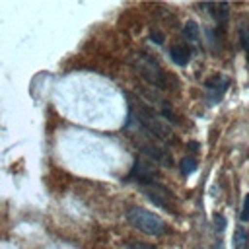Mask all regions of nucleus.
<instances>
[{"label": "nucleus", "mask_w": 249, "mask_h": 249, "mask_svg": "<svg viewBox=\"0 0 249 249\" xmlns=\"http://www.w3.org/2000/svg\"><path fill=\"white\" fill-rule=\"evenodd\" d=\"M130 117L136 119V123L148 136L161 140V142H173L175 136H173V130L167 124V121L160 119L152 109L144 107L142 103H136L134 99H130Z\"/></svg>", "instance_id": "1"}, {"label": "nucleus", "mask_w": 249, "mask_h": 249, "mask_svg": "<svg viewBox=\"0 0 249 249\" xmlns=\"http://www.w3.org/2000/svg\"><path fill=\"white\" fill-rule=\"evenodd\" d=\"M126 220L132 228L148 233V235H163L167 231V224L154 212L140 208V206H132L126 210Z\"/></svg>", "instance_id": "2"}, {"label": "nucleus", "mask_w": 249, "mask_h": 249, "mask_svg": "<svg viewBox=\"0 0 249 249\" xmlns=\"http://www.w3.org/2000/svg\"><path fill=\"white\" fill-rule=\"evenodd\" d=\"M130 66L134 68V72L138 76H142L146 82L158 86V88H165L167 80H165V72L163 68L158 64V60L146 53H138L130 58Z\"/></svg>", "instance_id": "3"}, {"label": "nucleus", "mask_w": 249, "mask_h": 249, "mask_svg": "<svg viewBox=\"0 0 249 249\" xmlns=\"http://www.w3.org/2000/svg\"><path fill=\"white\" fill-rule=\"evenodd\" d=\"M140 191L154 204L165 208L167 212H175V196L163 185H160V183H146V185H140Z\"/></svg>", "instance_id": "4"}, {"label": "nucleus", "mask_w": 249, "mask_h": 249, "mask_svg": "<svg viewBox=\"0 0 249 249\" xmlns=\"http://www.w3.org/2000/svg\"><path fill=\"white\" fill-rule=\"evenodd\" d=\"M204 88H206V97L212 101V103H218L226 89L230 88V80L226 76H210L206 82H204Z\"/></svg>", "instance_id": "5"}, {"label": "nucleus", "mask_w": 249, "mask_h": 249, "mask_svg": "<svg viewBox=\"0 0 249 249\" xmlns=\"http://www.w3.org/2000/svg\"><path fill=\"white\" fill-rule=\"evenodd\" d=\"M128 177L138 181V185H146V183H154V179L158 177V171H156L154 165H150V163H146L142 160H136Z\"/></svg>", "instance_id": "6"}, {"label": "nucleus", "mask_w": 249, "mask_h": 249, "mask_svg": "<svg viewBox=\"0 0 249 249\" xmlns=\"http://www.w3.org/2000/svg\"><path fill=\"white\" fill-rule=\"evenodd\" d=\"M142 154H144L150 161H154V163H158V165H165V167H169V165L173 163V158H171L163 148L154 146V144L142 146Z\"/></svg>", "instance_id": "7"}, {"label": "nucleus", "mask_w": 249, "mask_h": 249, "mask_svg": "<svg viewBox=\"0 0 249 249\" xmlns=\"http://www.w3.org/2000/svg\"><path fill=\"white\" fill-rule=\"evenodd\" d=\"M169 56L177 66H185L191 60V49L185 45H175L169 49Z\"/></svg>", "instance_id": "8"}, {"label": "nucleus", "mask_w": 249, "mask_h": 249, "mask_svg": "<svg viewBox=\"0 0 249 249\" xmlns=\"http://www.w3.org/2000/svg\"><path fill=\"white\" fill-rule=\"evenodd\" d=\"M200 8H204V10H210L212 12V16H214V19L218 21V23H226L228 21V16H230V6L228 4H204V6H200Z\"/></svg>", "instance_id": "9"}, {"label": "nucleus", "mask_w": 249, "mask_h": 249, "mask_svg": "<svg viewBox=\"0 0 249 249\" xmlns=\"http://www.w3.org/2000/svg\"><path fill=\"white\" fill-rule=\"evenodd\" d=\"M249 247V235L243 228H237L233 233V249H247Z\"/></svg>", "instance_id": "10"}, {"label": "nucleus", "mask_w": 249, "mask_h": 249, "mask_svg": "<svg viewBox=\"0 0 249 249\" xmlns=\"http://www.w3.org/2000/svg\"><path fill=\"white\" fill-rule=\"evenodd\" d=\"M196 160L195 158H191V156H187V158H183L181 160V163H179V169H181V173L183 175H191L195 169H196Z\"/></svg>", "instance_id": "11"}, {"label": "nucleus", "mask_w": 249, "mask_h": 249, "mask_svg": "<svg viewBox=\"0 0 249 249\" xmlns=\"http://www.w3.org/2000/svg\"><path fill=\"white\" fill-rule=\"evenodd\" d=\"M239 43L247 54V60H249V25H241L239 27Z\"/></svg>", "instance_id": "12"}, {"label": "nucleus", "mask_w": 249, "mask_h": 249, "mask_svg": "<svg viewBox=\"0 0 249 249\" xmlns=\"http://www.w3.org/2000/svg\"><path fill=\"white\" fill-rule=\"evenodd\" d=\"M185 37L191 39V41H196L198 39V25L195 21H187L185 23Z\"/></svg>", "instance_id": "13"}, {"label": "nucleus", "mask_w": 249, "mask_h": 249, "mask_svg": "<svg viewBox=\"0 0 249 249\" xmlns=\"http://www.w3.org/2000/svg\"><path fill=\"white\" fill-rule=\"evenodd\" d=\"M126 249H156V247L150 243H144V241H128Z\"/></svg>", "instance_id": "14"}, {"label": "nucleus", "mask_w": 249, "mask_h": 249, "mask_svg": "<svg viewBox=\"0 0 249 249\" xmlns=\"http://www.w3.org/2000/svg\"><path fill=\"white\" fill-rule=\"evenodd\" d=\"M241 220L243 222H249V193L245 195L243 198V208H241Z\"/></svg>", "instance_id": "15"}, {"label": "nucleus", "mask_w": 249, "mask_h": 249, "mask_svg": "<svg viewBox=\"0 0 249 249\" xmlns=\"http://www.w3.org/2000/svg\"><path fill=\"white\" fill-rule=\"evenodd\" d=\"M152 41H156V43H161V41H163V37H161L160 33H152Z\"/></svg>", "instance_id": "16"}, {"label": "nucleus", "mask_w": 249, "mask_h": 249, "mask_svg": "<svg viewBox=\"0 0 249 249\" xmlns=\"http://www.w3.org/2000/svg\"><path fill=\"white\" fill-rule=\"evenodd\" d=\"M216 249H222V245H216Z\"/></svg>", "instance_id": "17"}]
</instances>
